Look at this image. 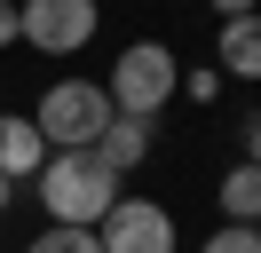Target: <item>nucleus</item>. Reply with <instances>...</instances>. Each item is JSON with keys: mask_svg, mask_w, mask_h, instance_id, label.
Segmentation results:
<instances>
[{"mask_svg": "<svg viewBox=\"0 0 261 253\" xmlns=\"http://www.w3.org/2000/svg\"><path fill=\"white\" fill-rule=\"evenodd\" d=\"M32 190H40V206H48V221L95 230V221L119 206V166L95 150V142H87V150H56V158H40Z\"/></svg>", "mask_w": 261, "mask_h": 253, "instance_id": "f257e3e1", "label": "nucleus"}, {"mask_svg": "<svg viewBox=\"0 0 261 253\" xmlns=\"http://www.w3.org/2000/svg\"><path fill=\"white\" fill-rule=\"evenodd\" d=\"M32 127H40V142H56V150H87V142L111 127V95H103L95 79H56V87L40 95Z\"/></svg>", "mask_w": 261, "mask_h": 253, "instance_id": "f03ea898", "label": "nucleus"}, {"mask_svg": "<svg viewBox=\"0 0 261 253\" xmlns=\"http://www.w3.org/2000/svg\"><path fill=\"white\" fill-rule=\"evenodd\" d=\"M174 87H182V63H174V47H159V40H135L127 56L111 63V111H127V119H150L159 103H174Z\"/></svg>", "mask_w": 261, "mask_h": 253, "instance_id": "7ed1b4c3", "label": "nucleus"}, {"mask_svg": "<svg viewBox=\"0 0 261 253\" xmlns=\"http://www.w3.org/2000/svg\"><path fill=\"white\" fill-rule=\"evenodd\" d=\"M16 40L40 56H80L95 40V0H16Z\"/></svg>", "mask_w": 261, "mask_h": 253, "instance_id": "20e7f679", "label": "nucleus"}, {"mask_svg": "<svg viewBox=\"0 0 261 253\" xmlns=\"http://www.w3.org/2000/svg\"><path fill=\"white\" fill-rule=\"evenodd\" d=\"M95 245L103 253H174V214L150 206V198H119L95 221Z\"/></svg>", "mask_w": 261, "mask_h": 253, "instance_id": "39448f33", "label": "nucleus"}, {"mask_svg": "<svg viewBox=\"0 0 261 253\" xmlns=\"http://www.w3.org/2000/svg\"><path fill=\"white\" fill-rule=\"evenodd\" d=\"M214 63H222V79H261V8L253 16H222Z\"/></svg>", "mask_w": 261, "mask_h": 253, "instance_id": "423d86ee", "label": "nucleus"}, {"mask_svg": "<svg viewBox=\"0 0 261 253\" xmlns=\"http://www.w3.org/2000/svg\"><path fill=\"white\" fill-rule=\"evenodd\" d=\"M40 158H48L40 127H32V119H16V111H0V174H8V182H32Z\"/></svg>", "mask_w": 261, "mask_h": 253, "instance_id": "0eeeda50", "label": "nucleus"}, {"mask_svg": "<svg viewBox=\"0 0 261 253\" xmlns=\"http://www.w3.org/2000/svg\"><path fill=\"white\" fill-rule=\"evenodd\" d=\"M95 150L111 158L119 174H127V166H143V158H150V119H127V111H111V127L95 135Z\"/></svg>", "mask_w": 261, "mask_h": 253, "instance_id": "6e6552de", "label": "nucleus"}, {"mask_svg": "<svg viewBox=\"0 0 261 253\" xmlns=\"http://www.w3.org/2000/svg\"><path fill=\"white\" fill-rule=\"evenodd\" d=\"M214 198H222V221H261V166H229Z\"/></svg>", "mask_w": 261, "mask_h": 253, "instance_id": "1a4fd4ad", "label": "nucleus"}, {"mask_svg": "<svg viewBox=\"0 0 261 253\" xmlns=\"http://www.w3.org/2000/svg\"><path fill=\"white\" fill-rule=\"evenodd\" d=\"M24 253H103V245H95V230H64V221H48Z\"/></svg>", "mask_w": 261, "mask_h": 253, "instance_id": "9d476101", "label": "nucleus"}, {"mask_svg": "<svg viewBox=\"0 0 261 253\" xmlns=\"http://www.w3.org/2000/svg\"><path fill=\"white\" fill-rule=\"evenodd\" d=\"M198 253H261V230H253V221H222Z\"/></svg>", "mask_w": 261, "mask_h": 253, "instance_id": "9b49d317", "label": "nucleus"}, {"mask_svg": "<svg viewBox=\"0 0 261 253\" xmlns=\"http://www.w3.org/2000/svg\"><path fill=\"white\" fill-rule=\"evenodd\" d=\"M16 40V0H0V47Z\"/></svg>", "mask_w": 261, "mask_h": 253, "instance_id": "f8f14e48", "label": "nucleus"}, {"mask_svg": "<svg viewBox=\"0 0 261 253\" xmlns=\"http://www.w3.org/2000/svg\"><path fill=\"white\" fill-rule=\"evenodd\" d=\"M261 0H214V16H253Z\"/></svg>", "mask_w": 261, "mask_h": 253, "instance_id": "ddd939ff", "label": "nucleus"}, {"mask_svg": "<svg viewBox=\"0 0 261 253\" xmlns=\"http://www.w3.org/2000/svg\"><path fill=\"white\" fill-rule=\"evenodd\" d=\"M8 198H16V182H8V174H0V214H8Z\"/></svg>", "mask_w": 261, "mask_h": 253, "instance_id": "4468645a", "label": "nucleus"}, {"mask_svg": "<svg viewBox=\"0 0 261 253\" xmlns=\"http://www.w3.org/2000/svg\"><path fill=\"white\" fill-rule=\"evenodd\" d=\"M245 166H261V119H253V158H245Z\"/></svg>", "mask_w": 261, "mask_h": 253, "instance_id": "2eb2a0df", "label": "nucleus"}, {"mask_svg": "<svg viewBox=\"0 0 261 253\" xmlns=\"http://www.w3.org/2000/svg\"><path fill=\"white\" fill-rule=\"evenodd\" d=\"M253 230H261V221H253Z\"/></svg>", "mask_w": 261, "mask_h": 253, "instance_id": "dca6fc26", "label": "nucleus"}]
</instances>
